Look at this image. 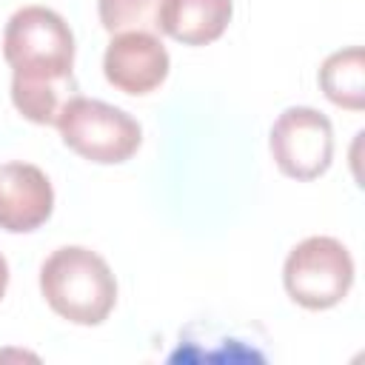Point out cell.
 Returning a JSON list of instances; mask_svg holds the SVG:
<instances>
[{
    "label": "cell",
    "mask_w": 365,
    "mask_h": 365,
    "mask_svg": "<svg viewBox=\"0 0 365 365\" xmlns=\"http://www.w3.org/2000/svg\"><path fill=\"white\" fill-rule=\"evenodd\" d=\"M231 14V0H165L160 31L182 46H208L222 37Z\"/></svg>",
    "instance_id": "cell-8"
},
{
    "label": "cell",
    "mask_w": 365,
    "mask_h": 365,
    "mask_svg": "<svg viewBox=\"0 0 365 365\" xmlns=\"http://www.w3.org/2000/svg\"><path fill=\"white\" fill-rule=\"evenodd\" d=\"M57 128L63 143L74 154L100 165L125 163L143 143V128L131 114L111 103L80 94L68 100L57 120Z\"/></svg>",
    "instance_id": "cell-3"
},
{
    "label": "cell",
    "mask_w": 365,
    "mask_h": 365,
    "mask_svg": "<svg viewBox=\"0 0 365 365\" xmlns=\"http://www.w3.org/2000/svg\"><path fill=\"white\" fill-rule=\"evenodd\" d=\"M40 291L48 308L74 325H100L117 302L108 262L83 245H63L43 262Z\"/></svg>",
    "instance_id": "cell-1"
},
{
    "label": "cell",
    "mask_w": 365,
    "mask_h": 365,
    "mask_svg": "<svg viewBox=\"0 0 365 365\" xmlns=\"http://www.w3.org/2000/svg\"><path fill=\"white\" fill-rule=\"evenodd\" d=\"M71 97H77L74 74H66V77L11 74V103L26 120L37 125H57Z\"/></svg>",
    "instance_id": "cell-9"
},
{
    "label": "cell",
    "mask_w": 365,
    "mask_h": 365,
    "mask_svg": "<svg viewBox=\"0 0 365 365\" xmlns=\"http://www.w3.org/2000/svg\"><path fill=\"white\" fill-rule=\"evenodd\" d=\"M6 285H9V262H6V257L0 254V299H3V294H6Z\"/></svg>",
    "instance_id": "cell-12"
},
{
    "label": "cell",
    "mask_w": 365,
    "mask_h": 365,
    "mask_svg": "<svg viewBox=\"0 0 365 365\" xmlns=\"http://www.w3.org/2000/svg\"><path fill=\"white\" fill-rule=\"evenodd\" d=\"M165 0H97L100 23L106 31H160V14Z\"/></svg>",
    "instance_id": "cell-11"
},
{
    "label": "cell",
    "mask_w": 365,
    "mask_h": 365,
    "mask_svg": "<svg viewBox=\"0 0 365 365\" xmlns=\"http://www.w3.org/2000/svg\"><path fill=\"white\" fill-rule=\"evenodd\" d=\"M282 285L288 297L308 311L334 308L354 285V259L339 240L308 237L288 254Z\"/></svg>",
    "instance_id": "cell-4"
},
{
    "label": "cell",
    "mask_w": 365,
    "mask_h": 365,
    "mask_svg": "<svg viewBox=\"0 0 365 365\" xmlns=\"http://www.w3.org/2000/svg\"><path fill=\"white\" fill-rule=\"evenodd\" d=\"M54 208V188L48 177L31 163L0 165V228L26 234L40 228Z\"/></svg>",
    "instance_id": "cell-7"
},
{
    "label": "cell",
    "mask_w": 365,
    "mask_h": 365,
    "mask_svg": "<svg viewBox=\"0 0 365 365\" xmlns=\"http://www.w3.org/2000/svg\"><path fill=\"white\" fill-rule=\"evenodd\" d=\"M271 157L291 180H317L334 157L331 120L311 106L285 108L271 125Z\"/></svg>",
    "instance_id": "cell-5"
},
{
    "label": "cell",
    "mask_w": 365,
    "mask_h": 365,
    "mask_svg": "<svg viewBox=\"0 0 365 365\" xmlns=\"http://www.w3.org/2000/svg\"><path fill=\"white\" fill-rule=\"evenodd\" d=\"M3 57L14 74L66 77L74 66V34L57 11L23 6L6 23Z\"/></svg>",
    "instance_id": "cell-2"
},
{
    "label": "cell",
    "mask_w": 365,
    "mask_h": 365,
    "mask_svg": "<svg viewBox=\"0 0 365 365\" xmlns=\"http://www.w3.org/2000/svg\"><path fill=\"white\" fill-rule=\"evenodd\" d=\"M106 80L123 94H148L168 77V51L148 31H120L103 54Z\"/></svg>",
    "instance_id": "cell-6"
},
{
    "label": "cell",
    "mask_w": 365,
    "mask_h": 365,
    "mask_svg": "<svg viewBox=\"0 0 365 365\" xmlns=\"http://www.w3.org/2000/svg\"><path fill=\"white\" fill-rule=\"evenodd\" d=\"M319 88L334 106L359 111L365 106V54L359 46L334 51L319 66Z\"/></svg>",
    "instance_id": "cell-10"
}]
</instances>
